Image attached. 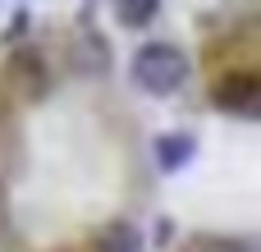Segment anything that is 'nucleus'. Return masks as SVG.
<instances>
[{"label": "nucleus", "mask_w": 261, "mask_h": 252, "mask_svg": "<svg viewBox=\"0 0 261 252\" xmlns=\"http://www.w3.org/2000/svg\"><path fill=\"white\" fill-rule=\"evenodd\" d=\"M115 14L124 28H147L161 14V0H115Z\"/></svg>", "instance_id": "obj_6"}, {"label": "nucleus", "mask_w": 261, "mask_h": 252, "mask_svg": "<svg viewBox=\"0 0 261 252\" xmlns=\"http://www.w3.org/2000/svg\"><path fill=\"white\" fill-rule=\"evenodd\" d=\"M96 252H147V243H142V234H138L128 220H115V225H106V230H101Z\"/></svg>", "instance_id": "obj_5"}, {"label": "nucleus", "mask_w": 261, "mask_h": 252, "mask_svg": "<svg viewBox=\"0 0 261 252\" xmlns=\"http://www.w3.org/2000/svg\"><path fill=\"white\" fill-rule=\"evenodd\" d=\"M197 156V138L193 133H165V138H156V165L165 170V174H174L179 165H188Z\"/></svg>", "instance_id": "obj_4"}, {"label": "nucleus", "mask_w": 261, "mask_h": 252, "mask_svg": "<svg viewBox=\"0 0 261 252\" xmlns=\"http://www.w3.org/2000/svg\"><path fill=\"white\" fill-rule=\"evenodd\" d=\"M184 78H188V55L179 46H170V41H151V46H142L133 55V83L142 92H151V96L179 92Z\"/></svg>", "instance_id": "obj_1"}, {"label": "nucleus", "mask_w": 261, "mask_h": 252, "mask_svg": "<svg viewBox=\"0 0 261 252\" xmlns=\"http://www.w3.org/2000/svg\"><path fill=\"white\" fill-rule=\"evenodd\" d=\"M211 101L229 115H243V119H257L261 115V78L239 69V73H225L216 87H211Z\"/></svg>", "instance_id": "obj_2"}, {"label": "nucleus", "mask_w": 261, "mask_h": 252, "mask_svg": "<svg viewBox=\"0 0 261 252\" xmlns=\"http://www.w3.org/2000/svg\"><path fill=\"white\" fill-rule=\"evenodd\" d=\"M9 83L18 87L23 101H41V92H46V60L37 51H18L14 64H9Z\"/></svg>", "instance_id": "obj_3"}]
</instances>
